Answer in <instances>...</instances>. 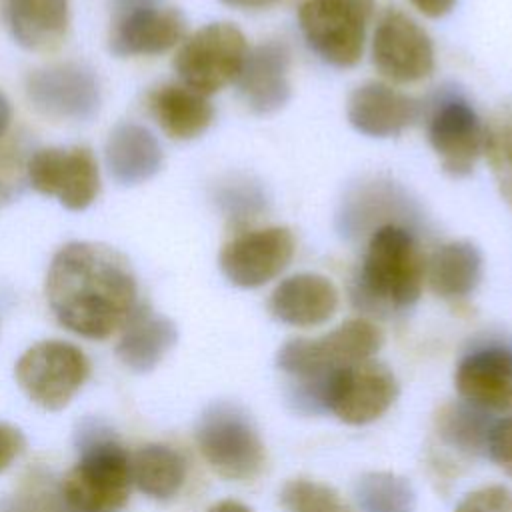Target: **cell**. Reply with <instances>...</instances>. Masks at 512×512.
Masks as SVG:
<instances>
[{
	"instance_id": "6da1fadb",
	"label": "cell",
	"mask_w": 512,
	"mask_h": 512,
	"mask_svg": "<svg viewBox=\"0 0 512 512\" xmlns=\"http://www.w3.org/2000/svg\"><path fill=\"white\" fill-rule=\"evenodd\" d=\"M46 302L66 330L104 340L124 326L138 304V282L130 260L100 242H68L46 274Z\"/></svg>"
},
{
	"instance_id": "7a4b0ae2",
	"label": "cell",
	"mask_w": 512,
	"mask_h": 512,
	"mask_svg": "<svg viewBox=\"0 0 512 512\" xmlns=\"http://www.w3.org/2000/svg\"><path fill=\"white\" fill-rule=\"evenodd\" d=\"M74 440L78 460L60 482L62 504L74 512H120L132 488L130 454L102 420H82Z\"/></svg>"
},
{
	"instance_id": "3957f363",
	"label": "cell",
	"mask_w": 512,
	"mask_h": 512,
	"mask_svg": "<svg viewBox=\"0 0 512 512\" xmlns=\"http://www.w3.org/2000/svg\"><path fill=\"white\" fill-rule=\"evenodd\" d=\"M426 282V258L414 236L398 224L378 226L360 266L358 294L376 310L412 306Z\"/></svg>"
},
{
	"instance_id": "277c9868",
	"label": "cell",
	"mask_w": 512,
	"mask_h": 512,
	"mask_svg": "<svg viewBox=\"0 0 512 512\" xmlns=\"http://www.w3.org/2000/svg\"><path fill=\"white\" fill-rule=\"evenodd\" d=\"M382 342L384 334L374 322L352 318L318 338H292L284 342L276 354V364L316 404L318 386L328 374L372 358Z\"/></svg>"
},
{
	"instance_id": "5b68a950",
	"label": "cell",
	"mask_w": 512,
	"mask_h": 512,
	"mask_svg": "<svg viewBox=\"0 0 512 512\" xmlns=\"http://www.w3.org/2000/svg\"><path fill=\"white\" fill-rule=\"evenodd\" d=\"M194 436L206 464L224 480L250 482L266 466V448L254 422L230 402L210 404L200 414Z\"/></svg>"
},
{
	"instance_id": "8992f818",
	"label": "cell",
	"mask_w": 512,
	"mask_h": 512,
	"mask_svg": "<svg viewBox=\"0 0 512 512\" xmlns=\"http://www.w3.org/2000/svg\"><path fill=\"white\" fill-rule=\"evenodd\" d=\"M374 0H302L298 24L308 48L326 64L350 68L364 52Z\"/></svg>"
},
{
	"instance_id": "52a82bcc",
	"label": "cell",
	"mask_w": 512,
	"mask_h": 512,
	"mask_svg": "<svg viewBox=\"0 0 512 512\" xmlns=\"http://www.w3.org/2000/svg\"><path fill=\"white\" fill-rule=\"evenodd\" d=\"M248 50V42L238 26L212 22L180 42L174 70L184 86L210 96L236 82Z\"/></svg>"
},
{
	"instance_id": "ba28073f",
	"label": "cell",
	"mask_w": 512,
	"mask_h": 512,
	"mask_svg": "<svg viewBox=\"0 0 512 512\" xmlns=\"http://www.w3.org/2000/svg\"><path fill=\"white\" fill-rule=\"evenodd\" d=\"M396 398L398 380L394 372L374 358L328 374L316 392V404L350 426H364L378 420Z\"/></svg>"
},
{
	"instance_id": "9c48e42d",
	"label": "cell",
	"mask_w": 512,
	"mask_h": 512,
	"mask_svg": "<svg viewBox=\"0 0 512 512\" xmlns=\"http://www.w3.org/2000/svg\"><path fill=\"white\" fill-rule=\"evenodd\" d=\"M14 374L34 404L44 410H60L88 380L90 360L70 342L42 340L18 358Z\"/></svg>"
},
{
	"instance_id": "30bf717a",
	"label": "cell",
	"mask_w": 512,
	"mask_h": 512,
	"mask_svg": "<svg viewBox=\"0 0 512 512\" xmlns=\"http://www.w3.org/2000/svg\"><path fill=\"white\" fill-rule=\"evenodd\" d=\"M24 90L32 108L50 120L86 122L98 114L102 102L96 74L78 62H56L32 70Z\"/></svg>"
},
{
	"instance_id": "8fae6325",
	"label": "cell",
	"mask_w": 512,
	"mask_h": 512,
	"mask_svg": "<svg viewBox=\"0 0 512 512\" xmlns=\"http://www.w3.org/2000/svg\"><path fill=\"white\" fill-rule=\"evenodd\" d=\"M28 184L44 196H54L68 210L88 208L100 194L96 156L86 146L40 148L26 162Z\"/></svg>"
},
{
	"instance_id": "7c38bea8",
	"label": "cell",
	"mask_w": 512,
	"mask_h": 512,
	"mask_svg": "<svg viewBox=\"0 0 512 512\" xmlns=\"http://www.w3.org/2000/svg\"><path fill=\"white\" fill-rule=\"evenodd\" d=\"M294 252L296 242L290 228H252L236 234L222 246L218 266L230 284L260 288L288 268Z\"/></svg>"
},
{
	"instance_id": "4fadbf2b",
	"label": "cell",
	"mask_w": 512,
	"mask_h": 512,
	"mask_svg": "<svg viewBox=\"0 0 512 512\" xmlns=\"http://www.w3.org/2000/svg\"><path fill=\"white\" fill-rule=\"evenodd\" d=\"M372 64L396 84L424 80L434 70V46L428 32L408 14L388 8L374 30Z\"/></svg>"
},
{
	"instance_id": "5bb4252c",
	"label": "cell",
	"mask_w": 512,
	"mask_h": 512,
	"mask_svg": "<svg viewBox=\"0 0 512 512\" xmlns=\"http://www.w3.org/2000/svg\"><path fill=\"white\" fill-rule=\"evenodd\" d=\"M428 142L446 174L468 176L484 148V124L462 98L444 100L428 122Z\"/></svg>"
},
{
	"instance_id": "9a60e30c",
	"label": "cell",
	"mask_w": 512,
	"mask_h": 512,
	"mask_svg": "<svg viewBox=\"0 0 512 512\" xmlns=\"http://www.w3.org/2000/svg\"><path fill=\"white\" fill-rule=\"evenodd\" d=\"M460 398L484 412H512V348L488 344L468 352L456 366Z\"/></svg>"
},
{
	"instance_id": "2e32d148",
	"label": "cell",
	"mask_w": 512,
	"mask_h": 512,
	"mask_svg": "<svg viewBox=\"0 0 512 512\" xmlns=\"http://www.w3.org/2000/svg\"><path fill=\"white\" fill-rule=\"evenodd\" d=\"M186 36V20L178 8L148 6L112 16L108 48L122 58L156 56L178 46Z\"/></svg>"
},
{
	"instance_id": "e0dca14e",
	"label": "cell",
	"mask_w": 512,
	"mask_h": 512,
	"mask_svg": "<svg viewBox=\"0 0 512 512\" xmlns=\"http://www.w3.org/2000/svg\"><path fill=\"white\" fill-rule=\"evenodd\" d=\"M242 102L256 114H272L290 100V48L282 40H266L248 50L236 78Z\"/></svg>"
},
{
	"instance_id": "ac0fdd59",
	"label": "cell",
	"mask_w": 512,
	"mask_h": 512,
	"mask_svg": "<svg viewBox=\"0 0 512 512\" xmlns=\"http://www.w3.org/2000/svg\"><path fill=\"white\" fill-rule=\"evenodd\" d=\"M420 104L386 82H364L352 90L346 104V118L354 130L370 138L396 136L414 124Z\"/></svg>"
},
{
	"instance_id": "d6986e66",
	"label": "cell",
	"mask_w": 512,
	"mask_h": 512,
	"mask_svg": "<svg viewBox=\"0 0 512 512\" xmlns=\"http://www.w3.org/2000/svg\"><path fill=\"white\" fill-rule=\"evenodd\" d=\"M338 290L326 276L302 272L284 278L268 298L270 314L282 324L310 328L330 320L338 308Z\"/></svg>"
},
{
	"instance_id": "ffe728a7",
	"label": "cell",
	"mask_w": 512,
	"mask_h": 512,
	"mask_svg": "<svg viewBox=\"0 0 512 512\" xmlns=\"http://www.w3.org/2000/svg\"><path fill=\"white\" fill-rule=\"evenodd\" d=\"M0 18L22 48L48 52L68 34L70 4L68 0H0Z\"/></svg>"
},
{
	"instance_id": "44dd1931",
	"label": "cell",
	"mask_w": 512,
	"mask_h": 512,
	"mask_svg": "<svg viewBox=\"0 0 512 512\" xmlns=\"http://www.w3.org/2000/svg\"><path fill=\"white\" fill-rule=\"evenodd\" d=\"M176 340L178 330L174 322L158 314L150 304L138 302L120 328L116 356L128 370L144 374L164 360Z\"/></svg>"
},
{
	"instance_id": "7402d4cb",
	"label": "cell",
	"mask_w": 512,
	"mask_h": 512,
	"mask_svg": "<svg viewBox=\"0 0 512 512\" xmlns=\"http://www.w3.org/2000/svg\"><path fill=\"white\" fill-rule=\"evenodd\" d=\"M104 158L110 176L118 184L136 186L156 176L164 154L158 138L146 126L120 122L108 134Z\"/></svg>"
},
{
	"instance_id": "603a6c76",
	"label": "cell",
	"mask_w": 512,
	"mask_h": 512,
	"mask_svg": "<svg viewBox=\"0 0 512 512\" xmlns=\"http://www.w3.org/2000/svg\"><path fill=\"white\" fill-rule=\"evenodd\" d=\"M150 116L172 140H194L204 134L214 120V106L208 96L170 82L156 86L146 96Z\"/></svg>"
},
{
	"instance_id": "cb8c5ba5",
	"label": "cell",
	"mask_w": 512,
	"mask_h": 512,
	"mask_svg": "<svg viewBox=\"0 0 512 512\" xmlns=\"http://www.w3.org/2000/svg\"><path fill=\"white\" fill-rule=\"evenodd\" d=\"M482 276V254L468 240L446 242L426 260V282L444 300L472 294Z\"/></svg>"
},
{
	"instance_id": "d4e9b609",
	"label": "cell",
	"mask_w": 512,
	"mask_h": 512,
	"mask_svg": "<svg viewBox=\"0 0 512 512\" xmlns=\"http://www.w3.org/2000/svg\"><path fill=\"white\" fill-rule=\"evenodd\" d=\"M186 472L184 456L166 444H146L130 456L132 484L154 500L174 498L186 482Z\"/></svg>"
},
{
	"instance_id": "484cf974",
	"label": "cell",
	"mask_w": 512,
	"mask_h": 512,
	"mask_svg": "<svg viewBox=\"0 0 512 512\" xmlns=\"http://www.w3.org/2000/svg\"><path fill=\"white\" fill-rule=\"evenodd\" d=\"M486 414L488 412L474 408L464 400L458 404H446L436 418L438 434L448 446L460 452L472 456L486 452L488 432L494 422Z\"/></svg>"
},
{
	"instance_id": "4316f807",
	"label": "cell",
	"mask_w": 512,
	"mask_h": 512,
	"mask_svg": "<svg viewBox=\"0 0 512 512\" xmlns=\"http://www.w3.org/2000/svg\"><path fill=\"white\" fill-rule=\"evenodd\" d=\"M360 512H414L412 484L394 472H366L356 482Z\"/></svg>"
},
{
	"instance_id": "83f0119b",
	"label": "cell",
	"mask_w": 512,
	"mask_h": 512,
	"mask_svg": "<svg viewBox=\"0 0 512 512\" xmlns=\"http://www.w3.org/2000/svg\"><path fill=\"white\" fill-rule=\"evenodd\" d=\"M482 154L488 160L500 196L512 206V110L492 116L484 126Z\"/></svg>"
},
{
	"instance_id": "f1b7e54d",
	"label": "cell",
	"mask_w": 512,
	"mask_h": 512,
	"mask_svg": "<svg viewBox=\"0 0 512 512\" xmlns=\"http://www.w3.org/2000/svg\"><path fill=\"white\" fill-rule=\"evenodd\" d=\"M278 502L284 512H356L338 490L310 478L288 480L278 494Z\"/></svg>"
},
{
	"instance_id": "f546056e",
	"label": "cell",
	"mask_w": 512,
	"mask_h": 512,
	"mask_svg": "<svg viewBox=\"0 0 512 512\" xmlns=\"http://www.w3.org/2000/svg\"><path fill=\"white\" fill-rule=\"evenodd\" d=\"M28 156L20 142H0V206L20 196L26 180Z\"/></svg>"
},
{
	"instance_id": "4dcf8cb0",
	"label": "cell",
	"mask_w": 512,
	"mask_h": 512,
	"mask_svg": "<svg viewBox=\"0 0 512 512\" xmlns=\"http://www.w3.org/2000/svg\"><path fill=\"white\" fill-rule=\"evenodd\" d=\"M454 512H512V490L502 484L468 492Z\"/></svg>"
},
{
	"instance_id": "1f68e13d",
	"label": "cell",
	"mask_w": 512,
	"mask_h": 512,
	"mask_svg": "<svg viewBox=\"0 0 512 512\" xmlns=\"http://www.w3.org/2000/svg\"><path fill=\"white\" fill-rule=\"evenodd\" d=\"M486 454L498 468L512 476V414L492 422L486 440Z\"/></svg>"
},
{
	"instance_id": "d6a6232c",
	"label": "cell",
	"mask_w": 512,
	"mask_h": 512,
	"mask_svg": "<svg viewBox=\"0 0 512 512\" xmlns=\"http://www.w3.org/2000/svg\"><path fill=\"white\" fill-rule=\"evenodd\" d=\"M26 448V438L20 428L0 422V472H4Z\"/></svg>"
},
{
	"instance_id": "836d02e7",
	"label": "cell",
	"mask_w": 512,
	"mask_h": 512,
	"mask_svg": "<svg viewBox=\"0 0 512 512\" xmlns=\"http://www.w3.org/2000/svg\"><path fill=\"white\" fill-rule=\"evenodd\" d=\"M410 4L428 18H442L456 6V0H410Z\"/></svg>"
},
{
	"instance_id": "e575fe53",
	"label": "cell",
	"mask_w": 512,
	"mask_h": 512,
	"mask_svg": "<svg viewBox=\"0 0 512 512\" xmlns=\"http://www.w3.org/2000/svg\"><path fill=\"white\" fill-rule=\"evenodd\" d=\"M158 4H162V0H110V10H112V16H118V14H126L138 8H148Z\"/></svg>"
},
{
	"instance_id": "d590c367",
	"label": "cell",
	"mask_w": 512,
	"mask_h": 512,
	"mask_svg": "<svg viewBox=\"0 0 512 512\" xmlns=\"http://www.w3.org/2000/svg\"><path fill=\"white\" fill-rule=\"evenodd\" d=\"M222 2L236 10H264L272 6L276 0H222Z\"/></svg>"
},
{
	"instance_id": "8d00e7d4",
	"label": "cell",
	"mask_w": 512,
	"mask_h": 512,
	"mask_svg": "<svg viewBox=\"0 0 512 512\" xmlns=\"http://www.w3.org/2000/svg\"><path fill=\"white\" fill-rule=\"evenodd\" d=\"M10 122H12V106L6 94L0 90V138H4V134L8 132Z\"/></svg>"
},
{
	"instance_id": "74e56055",
	"label": "cell",
	"mask_w": 512,
	"mask_h": 512,
	"mask_svg": "<svg viewBox=\"0 0 512 512\" xmlns=\"http://www.w3.org/2000/svg\"><path fill=\"white\" fill-rule=\"evenodd\" d=\"M206 512H252V510L246 504L238 502V500L226 498V500H220V502L212 504Z\"/></svg>"
},
{
	"instance_id": "f35d334b",
	"label": "cell",
	"mask_w": 512,
	"mask_h": 512,
	"mask_svg": "<svg viewBox=\"0 0 512 512\" xmlns=\"http://www.w3.org/2000/svg\"><path fill=\"white\" fill-rule=\"evenodd\" d=\"M50 512H74V510H70V508H66V506L62 504V500H60V496H58V490H56V494H54V500H52V508H50Z\"/></svg>"
}]
</instances>
